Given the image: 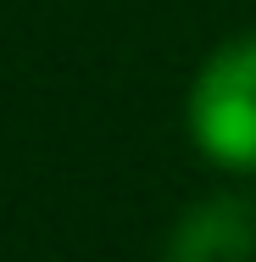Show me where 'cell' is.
Wrapping results in <instances>:
<instances>
[{"instance_id": "1", "label": "cell", "mask_w": 256, "mask_h": 262, "mask_svg": "<svg viewBox=\"0 0 256 262\" xmlns=\"http://www.w3.org/2000/svg\"><path fill=\"white\" fill-rule=\"evenodd\" d=\"M184 123L212 167L256 173V34H234L201 61Z\"/></svg>"}, {"instance_id": "2", "label": "cell", "mask_w": 256, "mask_h": 262, "mask_svg": "<svg viewBox=\"0 0 256 262\" xmlns=\"http://www.w3.org/2000/svg\"><path fill=\"white\" fill-rule=\"evenodd\" d=\"M161 262H256V207L245 195H206L184 207Z\"/></svg>"}]
</instances>
